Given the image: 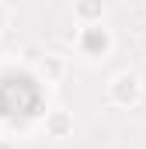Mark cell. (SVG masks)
I'll return each instance as SVG.
<instances>
[{"mask_svg": "<svg viewBox=\"0 0 146 149\" xmlns=\"http://www.w3.org/2000/svg\"><path fill=\"white\" fill-rule=\"evenodd\" d=\"M108 45H111V35L101 24H84V31H80V49H84L87 56H105Z\"/></svg>", "mask_w": 146, "mask_h": 149, "instance_id": "7a4b0ae2", "label": "cell"}, {"mask_svg": "<svg viewBox=\"0 0 146 149\" xmlns=\"http://www.w3.org/2000/svg\"><path fill=\"white\" fill-rule=\"evenodd\" d=\"M73 14H77L80 21L101 24V14H105V10H101V3H77V7H73Z\"/></svg>", "mask_w": 146, "mask_h": 149, "instance_id": "5b68a950", "label": "cell"}, {"mask_svg": "<svg viewBox=\"0 0 146 149\" xmlns=\"http://www.w3.org/2000/svg\"><path fill=\"white\" fill-rule=\"evenodd\" d=\"M4 17H7V14H4V7H0V31H4Z\"/></svg>", "mask_w": 146, "mask_h": 149, "instance_id": "8992f818", "label": "cell"}, {"mask_svg": "<svg viewBox=\"0 0 146 149\" xmlns=\"http://www.w3.org/2000/svg\"><path fill=\"white\" fill-rule=\"evenodd\" d=\"M38 73L45 76V80H59V76L66 73V66H63V59H59V56H45V59L38 63Z\"/></svg>", "mask_w": 146, "mask_h": 149, "instance_id": "277c9868", "label": "cell"}, {"mask_svg": "<svg viewBox=\"0 0 146 149\" xmlns=\"http://www.w3.org/2000/svg\"><path fill=\"white\" fill-rule=\"evenodd\" d=\"M108 101H111V104H118V108L136 104V101H139V76H136V73H118V76H111V83H108Z\"/></svg>", "mask_w": 146, "mask_h": 149, "instance_id": "6da1fadb", "label": "cell"}, {"mask_svg": "<svg viewBox=\"0 0 146 149\" xmlns=\"http://www.w3.org/2000/svg\"><path fill=\"white\" fill-rule=\"evenodd\" d=\"M45 132L52 135V139H66L73 132V118L66 111H52L49 118H45Z\"/></svg>", "mask_w": 146, "mask_h": 149, "instance_id": "3957f363", "label": "cell"}]
</instances>
